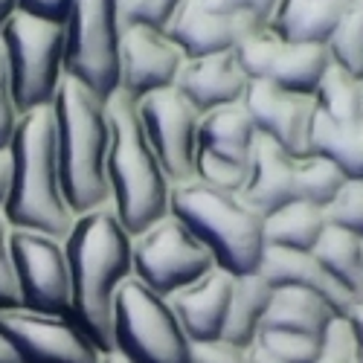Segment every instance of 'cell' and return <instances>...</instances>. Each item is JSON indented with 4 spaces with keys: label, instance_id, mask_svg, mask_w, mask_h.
<instances>
[{
    "label": "cell",
    "instance_id": "cell-1",
    "mask_svg": "<svg viewBox=\"0 0 363 363\" xmlns=\"http://www.w3.org/2000/svg\"><path fill=\"white\" fill-rule=\"evenodd\" d=\"M65 245L70 262V317L111 354L116 294L134 277V235L116 218L113 206H105L79 216Z\"/></svg>",
    "mask_w": 363,
    "mask_h": 363
},
{
    "label": "cell",
    "instance_id": "cell-2",
    "mask_svg": "<svg viewBox=\"0 0 363 363\" xmlns=\"http://www.w3.org/2000/svg\"><path fill=\"white\" fill-rule=\"evenodd\" d=\"M9 160L12 180L4 206V218L9 227L67 238L76 216L65 198L52 105L21 116L9 145Z\"/></svg>",
    "mask_w": 363,
    "mask_h": 363
},
{
    "label": "cell",
    "instance_id": "cell-3",
    "mask_svg": "<svg viewBox=\"0 0 363 363\" xmlns=\"http://www.w3.org/2000/svg\"><path fill=\"white\" fill-rule=\"evenodd\" d=\"M58 166H62L65 198L73 216L111 206L108 155H111V116L108 102L70 76L52 99Z\"/></svg>",
    "mask_w": 363,
    "mask_h": 363
},
{
    "label": "cell",
    "instance_id": "cell-4",
    "mask_svg": "<svg viewBox=\"0 0 363 363\" xmlns=\"http://www.w3.org/2000/svg\"><path fill=\"white\" fill-rule=\"evenodd\" d=\"M111 116V155H108V189L116 218L131 235L145 233L169 216L172 180L155 155L137 102L125 94L108 99Z\"/></svg>",
    "mask_w": 363,
    "mask_h": 363
},
{
    "label": "cell",
    "instance_id": "cell-5",
    "mask_svg": "<svg viewBox=\"0 0 363 363\" xmlns=\"http://www.w3.org/2000/svg\"><path fill=\"white\" fill-rule=\"evenodd\" d=\"M169 213L201 238L221 270L233 277L259 274L264 256V218L241 195L189 180L172 186Z\"/></svg>",
    "mask_w": 363,
    "mask_h": 363
},
{
    "label": "cell",
    "instance_id": "cell-6",
    "mask_svg": "<svg viewBox=\"0 0 363 363\" xmlns=\"http://www.w3.org/2000/svg\"><path fill=\"white\" fill-rule=\"evenodd\" d=\"M113 352L128 363H195V343L186 337L169 299L137 277L116 294Z\"/></svg>",
    "mask_w": 363,
    "mask_h": 363
},
{
    "label": "cell",
    "instance_id": "cell-7",
    "mask_svg": "<svg viewBox=\"0 0 363 363\" xmlns=\"http://www.w3.org/2000/svg\"><path fill=\"white\" fill-rule=\"evenodd\" d=\"M21 116L50 108L65 82V26L15 12L0 29Z\"/></svg>",
    "mask_w": 363,
    "mask_h": 363
},
{
    "label": "cell",
    "instance_id": "cell-8",
    "mask_svg": "<svg viewBox=\"0 0 363 363\" xmlns=\"http://www.w3.org/2000/svg\"><path fill=\"white\" fill-rule=\"evenodd\" d=\"M119 44L116 0H73L65 23V76L108 102L119 94Z\"/></svg>",
    "mask_w": 363,
    "mask_h": 363
},
{
    "label": "cell",
    "instance_id": "cell-9",
    "mask_svg": "<svg viewBox=\"0 0 363 363\" xmlns=\"http://www.w3.org/2000/svg\"><path fill=\"white\" fill-rule=\"evenodd\" d=\"M216 256L172 213L134 235V277L160 296H172L216 270Z\"/></svg>",
    "mask_w": 363,
    "mask_h": 363
},
{
    "label": "cell",
    "instance_id": "cell-10",
    "mask_svg": "<svg viewBox=\"0 0 363 363\" xmlns=\"http://www.w3.org/2000/svg\"><path fill=\"white\" fill-rule=\"evenodd\" d=\"M145 137L163 163L172 186L195 180V160H198V128L201 113L198 108L180 94V90L163 87L137 102Z\"/></svg>",
    "mask_w": 363,
    "mask_h": 363
},
{
    "label": "cell",
    "instance_id": "cell-11",
    "mask_svg": "<svg viewBox=\"0 0 363 363\" xmlns=\"http://www.w3.org/2000/svg\"><path fill=\"white\" fill-rule=\"evenodd\" d=\"M9 245L21 306L41 314H70V262L65 238L12 230Z\"/></svg>",
    "mask_w": 363,
    "mask_h": 363
},
{
    "label": "cell",
    "instance_id": "cell-12",
    "mask_svg": "<svg viewBox=\"0 0 363 363\" xmlns=\"http://www.w3.org/2000/svg\"><path fill=\"white\" fill-rule=\"evenodd\" d=\"M0 331L21 363H105V352L70 314H41L29 308L0 311Z\"/></svg>",
    "mask_w": 363,
    "mask_h": 363
},
{
    "label": "cell",
    "instance_id": "cell-13",
    "mask_svg": "<svg viewBox=\"0 0 363 363\" xmlns=\"http://www.w3.org/2000/svg\"><path fill=\"white\" fill-rule=\"evenodd\" d=\"M245 108L262 137L274 140L294 160L311 155V125L317 116V96L291 94L270 82H250Z\"/></svg>",
    "mask_w": 363,
    "mask_h": 363
},
{
    "label": "cell",
    "instance_id": "cell-14",
    "mask_svg": "<svg viewBox=\"0 0 363 363\" xmlns=\"http://www.w3.org/2000/svg\"><path fill=\"white\" fill-rule=\"evenodd\" d=\"M186 55L180 47L157 29L148 26H123L119 44V94L140 102L155 90L172 87Z\"/></svg>",
    "mask_w": 363,
    "mask_h": 363
},
{
    "label": "cell",
    "instance_id": "cell-15",
    "mask_svg": "<svg viewBox=\"0 0 363 363\" xmlns=\"http://www.w3.org/2000/svg\"><path fill=\"white\" fill-rule=\"evenodd\" d=\"M256 29H264V26L253 18L213 12L201 0H184L174 21L169 23L166 35L180 47V52L186 58H201V55L235 50L241 38H247Z\"/></svg>",
    "mask_w": 363,
    "mask_h": 363
},
{
    "label": "cell",
    "instance_id": "cell-16",
    "mask_svg": "<svg viewBox=\"0 0 363 363\" xmlns=\"http://www.w3.org/2000/svg\"><path fill=\"white\" fill-rule=\"evenodd\" d=\"M174 87L203 116L216 108L245 102L250 79L245 76V70H241L235 52L227 50V52H216V55L186 58L177 79H174Z\"/></svg>",
    "mask_w": 363,
    "mask_h": 363
},
{
    "label": "cell",
    "instance_id": "cell-17",
    "mask_svg": "<svg viewBox=\"0 0 363 363\" xmlns=\"http://www.w3.org/2000/svg\"><path fill=\"white\" fill-rule=\"evenodd\" d=\"M233 279H235L233 274L216 267V270H209L203 279H198L195 285L169 296L172 311L177 314L186 337L195 346L221 340L230 296H233Z\"/></svg>",
    "mask_w": 363,
    "mask_h": 363
},
{
    "label": "cell",
    "instance_id": "cell-18",
    "mask_svg": "<svg viewBox=\"0 0 363 363\" xmlns=\"http://www.w3.org/2000/svg\"><path fill=\"white\" fill-rule=\"evenodd\" d=\"M294 169H296V160L288 151L256 131L253 151H250V177H247V186L241 192V198L262 218L277 213L285 203L296 201L294 198Z\"/></svg>",
    "mask_w": 363,
    "mask_h": 363
},
{
    "label": "cell",
    "instance_id": "cell-19",
    "mask_svg": "<svg viewBox=\"0 0 363 363\" xmlns=\"http://www.w3.org/2000/svg\"><path fill=\"white\" fill-rule=\"evenodd\" d=\"M259 277L270 288H302L323 296L337 314H346L352 308V296L328 277V270L317 262L314 253H296V250H277L264 247Z\"/></svg>",
    "mask_w": 363,
    "mask_h": 363
},
{
    "label": "cell",
    "instance_id": "cell-20",
    "mask_svg": "<svg viewBox=\"0 0 363 363\" xmlns=\"http://www.w3.org/2000/svg\"><path fill=\"white\" fill-rule=\"evenodd\" d=\"M349 9V0H282L270 29L288 44H325Z\"/></svg>",
    "mask_w": 363,
    "mask_h": 363
},
{
    "label": "cell",
    "instance_id": "cell-21",
    "mask_svg": "<svg viewBox=\"0 0 363 363\" xmlns=\"http://www.w3.org/2000/svg\"><path fill=\"white\" fill-rule=\"evenodd\" d=\"M337 317V311L328 302L311 291L302 288H274L267 302V311L262 320V331H294V335L323 337L328 323Z\"/></svg>",
    "mask_w": 363,
    "mask_h": 363
},
{
    "label": "cell",
    "instance_id": "cell-22",
    "mask_svg": "<svg viewBox=\"0 0 363 363\" xmlns=\"http://www.w3.org/2000/svg\"><path fill=\"white\" fill-rule=\"evenodd\" d=\"M253 140H256V125H253V116L245 108V102L224 105V108H216L201 116V128H198L201 151L250 163Z\"/></svg>",
    "mask_w": 363,
    "mask_h": 363
},
{
    "label": "cell",
    "instance_id": "cell-23",
    "mask_svg": "<svg viewBox=\"0 0 363 363\" xmlns=\"http://www.w3.org/2000/svg\"><path fill=\"white\" fill-rule=\"evenodd\" d=\"M270 294H274V288L259 274H245V277L233 279V296H230L227 323H224V335H221L224 343L241 346V349H250L256 343Z\"/></svg>",
    "mask_w": 363,
    "mask_h": 363
},
{
    "label": "cell",
    "instance_id": "cell-24",
    "mask_svg": "<svg viewBox=\"0 0 363 363\" xmlns=\"http://www.w3.org/2000/svg\"><path fill=\"white\" fill-rule=\"evenodd\" d=\"M325 227V213L320 206L306 201H291L277 213L264 216V247L311 253Z\"/></svg>",
    "mask_w": 363,
    "mask_h": 363
},
{
    "label": "cell",
    "instance_id": "cell-25",
    "mask_svg": "<svg viewBox=\"0 0 363 363\" xmlns=\"http://www.w3.org/2000/svg\"><path fill=\"white\" fill-rule=\"evenodd\" d=\"M328 65H331V58H328L325 44H288V41H282V47L277 52V62L270 67L264 82L277 84L282 90H291V94L314 96Z\"/></svg>",
    "mask_w": 363,
    "mask_h": 363
},
{
    "label": "cell",
    "instance_id": "cell-26",
    "mask_svg": "<svg viewBox=\"0 0 363 363\" xmlns=\"http://www.w3.org/2000/svg\"><path fill=\"white\" fill-rule=\"evenodd\" d=\"M311 253L328 270V277L352 296V306L363 302V238L360 235L337 227H325V233L320 235L317 247Z\"/></svg>",
    "mask_w": 363,
    "mask_h": 363
},
{
    "label": "cell",
    "instance_id": "cell-27",
    "mask_svg": "<svg viewBox=\"0 0 363 363\" xmlns=\"http://www.w3.org/2000/svg\"><path fill=\"white\" fill-rule=\"evenodd\" d=\"M311 155L335 160L349 177H363V123L337 125L317 111L311 125Z\"/></svg>",
    "mask_w": 363,
    "mask_h": 363
},
{
    "label": "cell",
    "instance_id": "cell-28",
    "mask_svg": "<svg viewBox=\"0 0 363 363\" xmlns=\"http://www.w3.org/2000/svg\"><path fill=\"white\" fill-rule=\"evenodd\" d=\"M317 111L337 125L363 123V79L346 73L335 62L328 65L317 87Z\"/></svg>",
    "mask_w": 363,
    "mask_h": 363
},
{
    "label": "cell",
    "instance_id": "cell-29",
    "mask_svg": "<svg viewBox=\"0 0 363 363\" xmlns=\"http://www.w3.org/2000/svg\"><path fill=\"white\" fill-rule=\"evenodd\" d=\"M346 180H349V174L335 160H328L323 155L299 157L296 169H294V198L325 209L335 201V195L343 189Z\"/></svg>",
    "mask_w": 363,
    "mask_h": 363
},
{
    "label": "cell",
    "instance_id": "cell-30",
    "mask_svg": "<svg viewBox=\"0 0 363 363\" xmlns=\"http://www.w3.org/2000/svg\"><path fill=\"white\" fill-rule=\"evenodd\" d=\"M325 50H328V58L337 67L363 79V9H360V4L352 6L340 18L337 29L325 41Z\"/></svg>",
    "mask_w": 363,
    "mask_h": 363
},
{
    "label": "cell",
    "instance_id": "cell-31",
    "mask_svg": "<svg viewBox=\"0 0 363 363\" xmlns=\"http://www.w3.org/2000/svg\"><path fill=\"white\" fill-rule=\"evenodd\" d=\"M250 177V163H241L233 157H221V155H209V151L198 148V160H195V180L201 184L221 189V192H235L241 195L247 186Z\"/></svg>",
    "mask_w": 363,
    "mask_h": 363
},
{
    "label": "cell",
    "instance_id": "cell-32",
    "mask_svg": "<svg viewBox=\"0 0 363 363\" xmlns=\"http://www.w3.org/2000/svg\"><path fill=\"white\" fill-rule=\"evenodd\" d=\"M325 224L363 238V177H349L325 209Z\"/></svg>",
    "mask_w": 363,
    "mask_h": 363
},
{
    "label": "cell",
    "instance_id": "cell-33",
    "mask_svg": "<svg viewBox=\"0 0 363 363\" xmlns=\"http://www.w3.org/2000/svg\"><path fill=\"white\" fill-rule=\"evenodd\" d=\"M256 343L277 354L282 363H314L323 346V337H308V335H294V331H259Z\"/></svg>",
    "mask_w": 363,
    "mask_h": 363
},
{
    "label": "cell",
    "instance_id": "cell-34",
    "mask_svg": "<svg viewBox=\"0 0 363 363\" xmlns=\"http://www.w3.org/2000/svg\"><path fill=\"white\" fill-rule=\"evenodd\" d=\"M180 4H184V0H116V12H119L123 26L137 23V26L166 33L180 9Z\"/></svg>",
    "mask_w": 363,
    "mask_h": 363
},
{
    "label": "cell",
    "instance_id": "cell-35",
    "mask_svg": "<svg viewBox=\"0 0 363 363\" xmlns=\"http://www.w3.org/2000/svg\"><path fill=\"white\" fill-rule=\"evenodd\" d=\"M314 363H357V340H354V328L346 314H337L328 323Z\"/></svg>",
    "mask_w": 363,
    "mask_h": 363
},
{
    "label": "cell",
    "instance_id": "cell-36",
    "mask_svg": "<svg viewBox=\"0 0 363 363\" xmlns=\"http://www.w3.org/2000/svg\"><path fill=\"white\" fill-rule=\"evenodd\" d=\"M21 123V111L12 94V76H9V65H6V47L0 41V155L9 151L12 137L18 131Z\"/></svg>",
    "mask_w": 363,
    "mask_h": 363
},
{
    "label": "cell",
    "instance_id": "cell-37",
    "mask_svg": "<svg viewBox=\"0 0 363 363\" xmlns=\"http://www.w3.org/2000/svg\"><path fill=\"white\" fill-rule=\"evenodd\" d=\"M12 227L0 213V311L23 308L21 306V291H18V277H15V262H12Z\"/></svg>",
    "mask_w": 363,
    "mask_h": 363
},
{
    "label": "cell",
    "instance_id": "cell-38",
    "mask_svg": "<svg viewBox=\"0 0 363 363\" xmlns=\"http://www.w3.org/2000/svg\"><path fill=\"white\" fill-rule=\"evenodd\" d=\"M201 4L206 9H213V12L245 15V18L259 21L262 26H270V21H274L282 0H201Z\"/></svg>",
    "mask_w": 363,
    "mask_h": 363
},
{
    "label": "cell",
    "instance_id": "cell-39",
    "mask_svg": "<svg viewBox=\"0 0 363 363\" xmlns=\"http://www.w3.org/2000/svg\"><path fill=\"white\" fill-rule=\"evenodd\" d=\"M195 363H253V360H250V349L216 340V343L195 346Z\"/></svg>",
    "mask_w": 363,
    "mask_h": 363
},
{
    "label": "cell",
    "instance_id": "cell-40",
    "mask_svg": "<svg viewBox=\"0 0 363 363\" xmlns=\"http://www.w3.org/2000/svg\"><path fill=\"white\" fill-rule=\"evenodd\" d=\"M70 9H73V0H21L18 12H26L33 18H41V21L65 26L67 18H70Z\"/></svg>",
    "mask_w": 363,
    "mask_h": 363
},
{
    "label": "cell",
    "instance_id": "cell-41",
    "mask_svg": "<svg viewBox=\"0 0 363 363\" xmlns=\"http://www.w3.org/2000/svg\"><path fill=\"white\" fill-rule=\"evenodd\" d=\"M352 328H354V340H357V363H363V302H354V306L346 311Z\"/></svg>",
    "mask_w": 363,
    "mask_h": 363
},
{
    "label": "cell",
    "instance_id": "cell-42",
    "mask_svg": "<svg viewBox=\"0 0 363 363\" xmlns=\"http://www.w3.org/2000/svg\"><path fill=\"white\" fill-rule=\"evenodd\" d=\"M9 180H12V160H9V151H4L0 155V213H4L9 198Z\"/></svg>",
    "mask_w": 363,
    "mask_h": 363
},
{
    "label": "cell",
    "instance_id": "cell-43",
    "mask_svg": "<svg viewBox=\"0 0 363 363\" xmlns=\"http://www.w3.org/2000/svg\"><path fill=\"white\" fill-rule=\"evenodd\" d=\"M21 9V0H0V29L6 26V21Z\"/></svg>",
    "mask_w": 363,
    "mask_h": 363
},
{
    "label": "cell",
    "instance_id": "cell-44",
    "mask_svg": "<svg viewBox=\"0 0 363 363\" xmlns=\"http://www.w3.org/2000/svg\"><path fill=\"white\" fill-rule=\"evenodd\" d=\"M0 363H21L15 349H12V343L4 337V331H0Z\"/></svg>",
    "mask_w": 363,
    "mask_h": 363
},
{
    "label": "cell",
    "instance_id": "cell-45",
    "mask_svg": "<svg viewBox=\"0 0 363 363\" xmlns=\"http://www.w3.org/2000/svg\"><path fill=\"white\" fill-rule=\"evenodd\" d=\"M105 363H128L125 357H119L116 352H111V354H105Z\"/></svg>",
    "mask_w": 363,
    "mask_h": 363
},
{
    "label": "cell",
    "instance_id": "cell-46",
    "mask_svg": "<svg viewBox=\"0 0 363 363\" xmlns=\"http://www.w3.org/2000/svg\"><path fill=\"white\" fill-rule=\"evenodd\" d=\"M349 4H352V6H357V4H360V0H349Z\"/></svg>",
    "mask_w": 363,
    "mask_h": 363
},
{
    "label": "cell",
    "instance_id": "cell-47",
    "mask_svg": "<svg viewBox=\"0 0 363 363\" xmlns=\"http://www.w3.org/2000/svg\"><path fill=\"white\" fill-rule=\"evenodd\" d=\"M360 9H363V0H360Z\"/></svg>",
    "mask_w": 363,
    "mask_h": 363
}]
</instances>
